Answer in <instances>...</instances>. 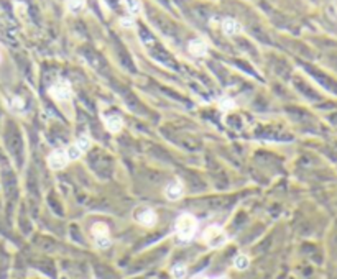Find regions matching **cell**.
<instances>
[{"mask_svg":"<svg viewBox=\"0 0 337 279\" xmlns=\"http://www.w3.org/2000/svg\"><path fill=\"white\" fill-rule=\"evenodd\" d=\"M197 227H199V222L197 218L189 212H184L176 218L175 222V233L176 237L179 238V242H189V240L194 238L197 231Z\"/></svg>","mask_w":337,"mask_h":279,"instance_id":"cell-1","label":"cell"},{"mask_svg":"<svg viewBox=\"0 0 337 279\" xmlns=\"http://www.w3.org/2000/svg\"><path fill=\"white\" fill-rule=\"evenodd\" d=\"M202 242H204L207 246L213 248H220L224 246L229 242V235L224 231V229H220L219 225H211L202 231Z\"/></svg>","mask_w":337,"mask_h":279,"instance_id":"cell-2","label":"cell"},{"mask_svg":"<svg viewBox=\"0 0 337 279\" xmlns=\"http://www.w3.org/2000/svg\"><path fill=\"white\" fill-rule=\"evenodd\" d=\"M90 235H92L94 242H96V245L99 248L106 250V248L110 246V243H112L110 230L104 222H96V223H94V225L90 227Z\"/></svg>","mask_w":337,"mask_h":279,"instance_id":"cell-3","label":"cell"},{"mask_svg":"<svg viewBox=\"0 0 337 279\" xmlns=\"http://www.w3.org/2000/svg\"><path fill=\"white\" fill-rule=\"evenodd\" d=\"M89 148H90V138L88 135H81L79 138L76 140V143L69 145V147L66 148V154L69 158V163L79 160V158L83 156Z\"/></svg>","mask_w":337,"mask_h":279,"instance_id":"cell-4","label":"cell"},{"mask_svg":"<svg viewBox=\"0 0 337 279\" xmlns=\"http://www.w3.org/2000/svg\"><path fill=\"white\" fill-rule=\"evenodd\" d=\"M50 96L58 102H68L72 97V89L68 81H58L50 87Z\"/></svg>","mask_w":337,"mask_h":279,"instance_id":"cell-5","label":"cell"},{"mask_svg":"<svg viewBox=\"0 0 337 279\" xmlns=\"http://www.w3.org/2000/svg\"><path fill=\"white\" fill-rule=\"evenodd\" d=\"M69 164V158L66 154V148H58L50 153L48 156V166L53 171H61Z\"/></svg>","mask_w":337,"mask_h":279,"instance_id":"cell-6","label":"cell"},{"mask_svg":"<svg viewBox=\"0 0 337 279\" xmlns=\"http://www.w3.org/2000/svg\"><path fill=\"white\" fill-rule=\"evenodd\" d=\"M104 125L109 133H119L124 128V118L119 114H112L104 117Z\"/></svg>","mask_w":337,"mask_h":279,"instance_id":"cell-7","label":"cell"},{"mask_svg":"<svg viewBox=\"0 0 337 279\" xmlns=\"http://www.w3.org/2000/svg\"><path fill=\"white\" fill-rule=\"evenodd\" d=\"M183 182L181 181H175V182H170L165 189V197L168 200H171V202H176V200H179L181 197H183Z\"/></svg>","mask_w":337,"mask_h":279,"instance_id":"cell-8","label":"cell"},{"mask_svg":"<svg viewBox=\"0 0 337 279\" xmlns=\"http://www.w3.org/2000/svg\"><path fill=\"white\" fill-rule=\"evenodd\" d=\"M137 220L138 223H142L143 227H153L155 223H157L158 220V217H157V213H155V210L152 209H148V207H143L138 212V215H137Z\"/></svg>","mask_w":337,"mask_h":279,"instance_id":"cell-9","label":"cell"},{"mask_svg":"<svg viewBox=\"0 0 337 279\" xmlns=\"http://www.w3.org/2000/svg\"><path fill=\"white\" fill-rule=\"evenodd\" d=\"M222 30H224V33H226V35H235V33L240 32V27H239V23H237L235 20L226 18V20H224V23H222Z\"/></svg>","mask_w":337,"mask_h":279,"instance_id":"cell-10","label":"cell"},{"mask_svg":"<svg viewBox=\"0 0 337 279\" xmlns=\"http://www.w3.org/2000/svg\"><path fill=\"white\" fill-rule=\"evenodd\" d=\"M250 266V258L247 255H244V253H240V255L235 256L234 260V268L237 269V271H245Z\"/></svg>","mask_w":337,"mask_h":279,"instance_id":"cell-11","label":"cell"},{"mask_svg":"<svg viewBox=\"0 0 337 279\" xmlns=\"http://www.w3.org/2000/svg\"><path fill=\"white\" fill-rule=\"evenodd\" d=\"M189 51H191L194 56H204L206 51H207V46L202 40H196V41H191V45H189Z\"/></svg>","mask_w":337,"mask_h":279,"instance_id":"cell-12","label":"cell"},{"mask_svg":"<svg viewBox=\"0 0 337 279\" xmlns=\"http://www.w3.org/2000/svg\"><path fill=\"white\" fill-rule=\"evenodd\" d=\"M171 276L175 279H186L188 278V266L186 264H175L171 268Z\"/></svg>","mask_w":337,"mask_h":279,"instance_id":"cell-13","label":"cell"},{"mask_svg":"<svg viewBox=\"0 0 337 279\" xmlns=\"http://www.w3.org/2000/svg\"><path fill=\"white\" fill-rule=\"evenodd\" d=\"M83 5H84V0H68V8H69V10H72V12L81 10Z\"/></svg>","mask_w":337,"mask_h":279,"instance_id":"cell-14","label":"cell"},{"mask_svg":"<svg viewBox=\"0 0 337 279\" xmlns=\"http://www.w3.org/2000/svg\"><path fill=\"white\" fill-rule=\"evenodd\" d=\"M219 107H220V110H222V112H227V110L234 109L235 104H234V100H232V98H222Z\"/></svg>","mask_w":337,"mask_h":279,"instance_id":"cell-15","label":"cell"},{"mask_svg":"<svg viewBox=\"0 0 337 279\" xmlns=\"http://www.w3.org/2000/svg\"><path fill=\"white\" fill-rule=\"evenodd\" d=\"M201 279H229L227 276H214V278H201Z\"/></svg>","mask_w":337,"mask_h":279,"instance_id":"cell-16","label":"cell"}]
</instances>
